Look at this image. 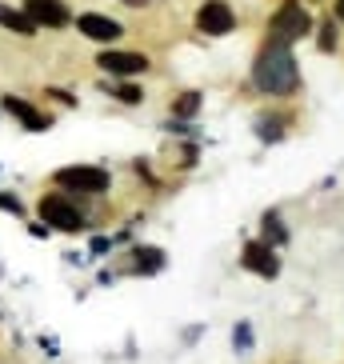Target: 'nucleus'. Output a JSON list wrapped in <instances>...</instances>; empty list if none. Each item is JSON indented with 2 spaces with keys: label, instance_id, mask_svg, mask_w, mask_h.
Returning a JSON list of instances; mask_svg holds the SVG:
<instances>
[{
  "label": "nucleus",
  "instance_id": "1",
  "mask_svg": "<svg viewBox=\"0 0 344 364\" xmlns=\"http://www.w3.org/2000/svg\"><path fill=\"white\" fill-rule=\"evenodd\" d=\"M252 85L264 92V97H292L301 88V65L292 56L289 44L269 41L252 60Z\"/></svg>",
  "mask_w": 344,
  "mask_h": 364
},
{
  "label": "nucleus",
  "instance_id": "2",
  "mask_svg": "<svg viewBox=\"0 0 344 364\" xmlns=\"http://www.w3.org/2000/svg\"><path fill=\"white\" fill-rule=\"evenodd\" d=\"M312 33V12L304 9L301 0H284L276 12H272V21H269V41L276 44H296L304 41V36Z\"/></svg>",
  "mask_w": 344,
  "mask_h": 364
},
{
  "label": "nucleus",
  "instance_id": "3",
  "mask_svg": "<svg viewBox=\"0 0 344 364\" xmlns=\"http://www.w3.org/2000/svg\"><path fill=\"white\" fill-rule=\"evenodd\" d=\"M53 181L65 188V193H85V196H100L108 193V184H112V176H108L104 168H97V164H68V168H56Z\"/></svg>",
  "mask_w": 344,
  "mask_h": 364
},
{
  "label": "nucleus",
  "instance_id": "4",
  "mask_svg": "<svg viewBox=\"0 0 344 364\" xmlns=\"http://www.w3.org/2000/svg\"><path fill=\"white\" fill-rule=\"evenodd\" d=\"M41 220L44 225H53V228H60V232H80V228H85L80 208H76L68 196H60V193L41 196Z\"/></svg>",
  "mask_w": 344,
  "mask_h": 364
},
{
  "label": "nucleus",
  "instance_id": "5",
  "mask_svg": "<svg viewBox=\"0 0 344 364\" xmlns=\"http://www.w3.org/2000/svg\"><path fill=\"white\" fill-rule=\"evenodd\" d=\"M237 28V12L228 0H205L200 9H196V33L205 36H228Z\"/></svg>",
  "mask_w": 344,
  "mask_h": 364
},
{
  "label": "nucleus",
  "instance_id": "6",
  "mask_svg": "<svg viewBox=\"0 0 344 364\" xmlns=\"http://www.w3.org/2000/svg\"><path fill=\"white\" fill-rule=\"evenodd\" d=\"M97 65L104 68L108 76H120V80H132V76L149 73V56L144 53H124V48H104V53L97 56Z\"/></svg>",
  "mask_w": 344,
  "mask_h": 364
},
{
  "label": "nucleus",
  "instance_id": "7",
  "mask_svg": "<svg viewBox=\"0 0 344 364\" xmlns=\"http://www.w3.org/2000/svg\"><path fill=\"white\" fill-rule=\"evenodd\" d=\"M72 24H76L80 36H88V41H97V44H117L120 36H124V24L104 16V12H80Z\"/></svg>",
  "mask_w": 344,
  "mask_h": 364
},
{
  "label": "nucleus",
  "instance_id": "8",
  "mask_svg": "<svg viewBox=\"0 0 344 364\" xmlns=\"http://www.w3.org/2000/svg\"><path fill=\"white\" fill-rule=\"evenodd\" d=\"M24 12H28V21L36 28H53V33L56 28H68L76 21L65 0H24Z\"/></svg>",
  "mask_w": 344,
  "mask_h": 364
},
{
  "label": "nucleus",
  "instance_id": "9",
  "mask_svg": "<svg viewBox=\"0 0 344 364\" xmlns=\"http://www.w3.org/2000/svg\"><path fill=\"white\" fill-rule=\"evenodd\" d=\"M240 264H244L248 272L264 277V280H276L280 277V257H276V248H272L269 240H248Z\"/></svg>",
  "mask_w": 344,
  "mask_h": 364
},
{
  "label": "nucleus",
  "instance_id": "10",
  "mask_svg": "<svg viewBox=\"0 0 344 364\" xmlns=\"http://www.w3.org/2000/svg\"><path fill=\"white\" fill-rule=\"evenodd\" d=\"M0 108H4L12 120H21V129H28V132H48L53 129V117L41 112L36 105H28L24 97H12L9 92V97H0Z\"/></svg>",
  "mask_w": 344,
  "mask_h": 364
},
{
  "label": "nucleus",
  "instance_id": "11",
  "mask_svg": "<svg viewBox=\"0 0 344 364\" xmlns=\"http://www.w3.org/2000/svg\"><path fill=\"white\" fill-rule=\"evenodd\" d=\"M161 268H164V248H156V245L132 248V272L136 277H156Z\"/></svg>",
  "mask_w": 344,
  "mask_h": 364
},
{
  "label": "nucleus",
  "instance_id": "12",
  "mask_svg": "<svg viewBox=\"0 0 344 364\" xmlns=\"http://www.w3.org/2000/svg\"><path fill=\"white\" fill-rule=\"evenodd\" d=\"M0 28H9V33H16V36H36V33H41V28L28 21V12H24V9H9V4H0Z\"/></svg>",
  "mask_w": 344,
  "mask_h": 364
},
{
  "label": "nucleus",
  "instance_id": "13",
  "mask_svg": "<svg viewBox=\"0 0 344 364\" xmlns=\"http://www.w3.org/2000/svg\"><path fill=\"white\" fill-rule=\"evenodd\" d=\"M260 232H264L260 240H269L272 248H284V245H289V228H284V220H280L276 208H269V213L260 216Z\"/></svg>",
  "mask_w": 344,
  "mask_h": 364
},
{
  "label": "nucleus",
  "instance_id": "14",
  "mask_svg": "<svg viewBox=\"0 0 344 364\" xmlns=\"http://www.w3.org/2000/svg\"><path fill=\"white\" fill-rule=\"evenodd\" d=\"M200 108H205V97H200V92H181V97L172 100V117L188 120V117H196Z\"/></svg>",
  "mask_w": 344,
  "mask_h": 364
},
{
  "label": "nucleus",
  "instance_id": "15",
  "mask_svg": "<svg viewBox=\"0 0 344 364\" xmlns=\"http://www.w3.org/2000/svg\"><path fill=\"white\" fill-rule=\"evenodd\" d=\"M104 88L120 100V105H144V88L132 85V80H120V85H104Z\"/></svg>",
  "mask_w": 344,
  "mask_h": 364
},
{
  "label": "nucleus",
  "instance_id": "16",
  "mask_svg": "<svg viewBox=\"0 0 344 364\" xmlns=\"http://www.w3.org/2000/svg\"><path fill=\"white\" fill-rule=\"evenodd\" d=\"M257 136L269 140V144H276V140L284 136V120H280V117H260L257 120Z\"/></svg>",
  "mask_w": 344,
  "mask_h": 364
},
{
  "label": "nucleus",
  "instance_id": "17",
  "mask_svg": "<svg viewBox=\"0 0 344 364\" xmlns=\"http://www.w3.org/2000/svg\"><path fill=\"white\" fill-rule=\"evenodd\" d=\"M252 341H257V336H252V324L237 321V328H232V348H237L240 356H248L252 353Z\"/></svg>",
  "mask_w": 344,
  "mask_h": 364
},
{
  "label": "nucleus",
  "instance_id": "18",
  "mask_svg": "<svg viewBox=\"0 0 344 364\" xmlns=\"http://www.w3.org/2000/svg\"><path fill=\"white\" fill-rule=\"evenodd\" d=\"M316 48L321 53H336V24H333V16L321 24V36H316Z\"/></svg>",
  "mask_w": 344,
  "mask_h": 364
},
{
  "label": "nucleus",
  "instance_id": "19",
  "mask_svg": "<svg viewBox=\"0 0 344 364\" xmlns=\"http://www.w3.org/2000/svg\"><path fill=\"white\" fill-rule=\"evenodd\" d=\"M0 213H12V216H24V200L16 193H0Z\"/></svg>",
  "mask_w": 344,
  "mask_h": 364
},
{
  "label": "nucleus",
  "instance_id": "20",
  "mask_svg": "<svg viewBox=\"0 0 344 364\" xmlns=\"http://www.w3.org/2000/svg\"><path fill=\"white\" fill-rule=\"evenodd\" d=\"M108 248H112V240H108V236H97V240H92V252H108Z\"/></svg>",
  "mask_w": 344,
  "mask_h": 364
},
{
  "label": "nucleus",
  "instance_id": "21",
  "mask_svg": "<svg viewBox=\"0 0 344 364\" xmlns=\"http://www.w3.org/2000/svg\"><path fill=\"white\" fill-rule=\"evenodd\" d=\"M120 4H129V9H149V0H120Z\"/></svg>",
  "mask_w": 344,
  "mask_h": 364
},
{
  "label": "nucleus",
  "instance_id": "22",
  "mask_svg": "<svg viewBox=\"0 0 344 364\" xmlns=\"http://www.w3.org/2000/svg\"><path fill=\"white\" fill-rule=\"evenodd\" d=\"M336 21H344V0H336Z\"/></svg>",
  "mask_w": 344,
  "mask_h": 364
}]
</instances>
